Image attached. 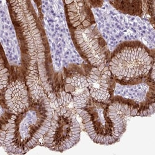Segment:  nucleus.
<instances>
[{
  "instance_id": "1",
  "label": "nucleus",
  "mask_w": 155,
  "mask_h": 155,
  "mask_svg": "<svg viewBox=\"0 0 155 155\" xmlns=\"http://www.w3.org/2000/svg\"><path fill=\"white\" fill-rule=\"evenodd\" d=\"M136 103L120 96L106 102L90 97L82 109L76 110L84 130L97 144L110 145L118 142L127 128V118L139 115Z\"/></svg>"
},
{
  "instance_id": "9",
  "label": "nucleus",
  "mask_w": 155,
  "mask_h": 155,
  "mask_svg": "<svg viewBox=\"0 0 155 155\" xmlns=\"http://www.w3.org/2000/svg\"><path fill=\"white\" fill-rule=\"evenodd\" d=\"M64 3L71 30L84 29L95 24L94 17L88 2L66 1Z\"/></svg>"
},
{
  "instance_id": "4",
  "label": "nucleus",
  "mask_w": 155,
  "mask_h": 155,
  "mask_svg": "<svg viewBox=\"0 0 155 155\" xmlns=\"http://www.w3.org/2000/svg\"><path fill=\"white\" fill-rule=\"evenodd\" d=\"M81 129L74 112H54L51 125L44 136L42 144L50 150L63 152L78 143Z\"/></svg>"
},
{
  "instance_id": "6",
  "label": "nucleus",
  "mask_w": 155,
  "mask_h": 155,
  "mask_svg": "<svg viewBox=\"0 0 155 155\" xmlns=\"http://www.w3.org/2000/svg\"><path fill=\"white\" fill-rule=\"evenodd\" d=\"M90 97L96 101L106 102L113 96L115 82L109 68L101 70L91 67L86 76Z\"/></svg>"
},
{
  "instance_id": "8",
  "label": "nucleus",
  "mask_w": 155,
  "mask_h": 155,
  "mask_svg": "<svg viewBox=\"0 0 155 155\" xmlns=\"http://www.w3.org/2000/svg\"><path fill=\"white\" fill-rule=\"evenodd\" d=\"M128 86L125 98L134 101L138 105L139 116H148L154 112V83L152 77L137 84ZM119 96V95H118Z\"/></svg>"
},
{
  "instance_id": "5",
  "label": "nucleus",
  "mask_w": 155,
  "mask_h": 155,
  "mask_svg": "<svg viewBox=\"0 0 155 155\" xmlns=\"http://www.w3.org/2000/svg\"><path fill=\"white\" fill-rule=\"evenodd\" d=\"M71 31L77 49L91 66L101 70L108 69L109 51L96 25L84 29Z\"/></svg>"
},
{
  "instance_id": "3",
  "label": "nucleus",
  "mask_w": 155,
  "mask_h": 155,
  "mask_svg": "<svg viewBox=\"0 0 155 155\" xmlns=\"http://www.w3.org/2000/svg\"><path fill=\"white\" fill-rule=\"evenodd\" d=\"M108 68L115 83L120 85L137 84L153 78L154 58L143 44L127 41L114 50L109 57Z\"/></svg>"
},
{
  "instance_id": "10",
  "label": "nucleus",
  "mask_w": 155,
  "mask_h": 155,
  "mask_svg": "<svg viewBox=\"0 0 155 155\" xmlns=\"http://www.w3.org/2000/svg\"><path fill=\"white\" fill-rule=\"evenodd\" d=\"M110 4L122 13L134 16H141L143 13V3L140 1H112Z\"/></svg>"
},
{
  "instance_id": "2",
  "label": "nucleus",
  "mask_w": 155,
  "mask_h": 155,
  "mask_svg": "<svg viewBox=\"0 0 155 155\" xmlns=\"http://www.w3.org/2000/svg\"><path fill=\"white\" fill-rule=\"evenodd\" d=\"M54 115L48 97L32 101L25 111L19 114H12L2 125V147L8 154L27 153L42 141Z\"/></svg>"
},
{
  "instance_id": "7",
  "label": "nucleus",
  "mask_w": 155,
  "mask_h": 155,
  "mask_svg": "<svg viewBox=\"0 0 155 155\" xmlns=\"http://www.w3.org/2000/svg\"><path fill=\"white\" fill-rule=\"evenodd\" d=\"M2 101L12 114H19L26 110L32 101L25 80H11L2 93Z\"/></svg>"
}]
</instances>
